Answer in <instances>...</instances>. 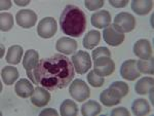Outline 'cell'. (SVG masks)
Returning a JSON list of instances; mask_svg holds the SVG:
<instances>
[{"label":"cell","mask_w":154,"mask_h":116,"mask_svg":"<svg viewBox=\"0 0 154 116\" xmlns=\"http://www.w3.org/2000/svg\"><path fill=\"white\" fill-rule=\"evenodd\" d=\"M74 73L72 61L61 53L42 59L33 70L35 83L49 92H56L68 86L73 79Z\"/></svg>","instance_id":"1"},{"label":"cell","mask_w":154,"mask_h":116,"mask_svg":"<svg viewBox=\"0 0 154 116\" xmlns=\"http://www.w3.org/2000/svg\"><path fill=\"white\" fill-rule=\"evenodd\" d=\"M60 25L62 31L68 36L80 37L85 31V14L76 5L68 4L61 14Z\"/></svg>","instance_id":"2"},{"label":"cell","mask_w":154,"mask_h":116,"mask_svg":"<svg viewBox=\"0 0 154 116\" xmlns=\"http://www.w3.org/2000/svg\"><path fill=\"white\" fill-rule=\"evenodd\" d=\"M69 93H70L71 97L78 102H83V101L88 100L91 95L88 85L81 79H75L71 83L70 87H69Z\"/></svg>","instance_id":"3"},{"label":"cell","mask_w":154,"mask_h":116,"mask_svg":"<svg viewBox=\"0 0 154 116\" xmlns=\"http://www.w3.org/2000/svg\"><path fill=\"white\" fill-rule=\"evenodd\" d=\"M103 38L107 44L111 46L120 45L125 40V34L115 25H109L103 31Z\"/></svg>","instance_id":"4"},{"label":"cell","mask_w":154,"mask_h":116,"mask_svg":"<svg viewBox=\"0 0 154 116\" xmlns=\"http://www.w3.org/2000/svg\"><path fill=\"white\" fill-rule=\"evenodd\" d=\"M72 63L74 66V70L78 74H84L91 67V60L88 53L82 50L77 51L72 56Z\"/></svg>","instance_id":"5"},{"label":"cell","mask_w":154,"mask_h":116,"mask_svg":"<svg viewBox=\"0 0 154 116\" xmlns=\"http://www.w3.org/2000/svg\"><path fill=\"white\" fill-rule=\"evenodd\" d=\"M57 29H58V26H57L56 20L51 17H46L39 22L38 26H37V34L41 38H51V37L54 36Z\"/></svg>","instance_id":"6"},{"label":"cell","mask_w":154,"mask_h":116,"mask_svg":"<svg viewBox=\"0 0 154 116\" xmlns=\"http://www.w3.org/2000/svg\"><path fill=\"white\" fill-rule=\"evenodd\" d=\"M114 70H115V64L111 58L104 56V58H99L95 60L94 71L99 76H102V77L109 76L114 72Z\"/></svg>","instance_id":"7"},{"label":"cell","mask_w":154,"mask_h":116,"mask_svg":"<svg viewBox=\"0 0 154 116\" xmlns=\"http://www.w3.org/2000/svg\"><path fill=\"white\" fill-rule=\"evenodd\" d=\"M114 25L121 32H131L136 27V20L133 14L128 12H120L114 19Z\"/></svg>","instance_id":"8"},{"label":"cell","mask_w":154,"mask_h":116,"mask_svg":"<svg viewBox=\"0 0 154 116\" xmlns=\"http://www.w3.org/2000/svg\"><path fill=\"white\" fill-rule=\"evenodd\" d=\"M39 63V53L34 49H29L27 53H25L24 60H23V66L27 72V75L29 78L35 83V79H34L33 70L37 67Z\"/></svg>","instance_id":"9"},{"label":"cell","mask_w":154,"mask_h":116,"mask_svg":"<svg viewBox=\"0 0 154 116\" xmlns=\"http://www.w3.org/2000/svg\"><path fill=\"white\" fill-rule=\"evenodd\" d=\"M16 20L18 25L22 28H32L36 24L37 14L31 9H21L17 12Z\"/></svg>","instance_id":"10"},{"label":"cell","mask_w":154,"mask_h":116,"mask_svg":"<svg viewBox=\"0 0 154 116\" xmlns=\"http://www.w3.org/2000/svg\"><path fill=\"white\" fill-rule=\"evenodd\" d=\"M120 75L122 78L126 80H135L138 77H140L141 73L137 67V61L135 60H128L123 62L120 68Z\"/></svg>","instance_id":"11"},{"label":"cell","mask_w":154,"mask_h":116,"mask_svg":"<svg viewBox=\"0 0 154 116\" xmlns=\"http://www.w3.org/2000/svg\"><path fill=\"white\" fill-rule=\"evenodd\" d=\"M134 53L138 58H140L141 60H147V59L151 58L153 50L149 40H147V39H140V40L137 41L135 45H134Z\"/></svg>","instance_id":"12"},{"label":"cell","mask_w":154,"mask_h":116,"mask_svg":"<svg viewBox=\"0 0 154 116\" xmlns=\"http://www.w3.org/2000/svg\"><path fill=\"white\" fill-rule=\"evenodd\" d=\"M49 100H51V93L44 87H36V90H34V93L31 97L32 104L39 108L48 105Z\"/></svg>","instance_id":"13"},{"label":"cell","mask_w":154,"mask_h":116,"mask_svg":"<svg viewBox=\"0 0 154 116\" xmlns=\"http://www.w3.org/2000/svg\"><path fill=\"white\" fill-rule=\"evenodd\" d=\"M56 48L64 55H72L77 50V42L69 37H62L57 41Z\"/></svg>","instance_id":"14"},{"label":"cell","mask_w":154,"mask_h":116,"mask_svg":"<svg viewBox=\"0 0 154 116\" xmlns=\"http://www.w3.org/2000/svg\"><path fill=\"white\" fill-rule=\"evenodd\" d=\"M121 99L122 98L119 96V93L112 88H107V90H103L100 95L102 104L106 107H112V106L118 105L121 102Z\"/></svg>","instance_id":"15"},{"label":"cell","mask_w":154,"mask_h":116,"mask_svg":"<svg viewBox=\"0 0 154 116\" xmlns=\"http://www.w3.org/2000/svg\"><path fill=\"white\" fill-rule=\"evenodd\" d=\"M91 22L94 27L98 29L106 28L111 23V16L110 12L107 11H99L95 12L91 17Z\"/></svg>","instance_id":"16"},{"label":"cell","mask_w":154,"mask_h":116,"mask_svg":"<svg viewBox=\"0 0 154 116\" xmlns=\"http://www.w3.org/2000/svg\"><path fill=\"white\" fill-rule=\"evenodd\" d=\"M14 90H16L17 95L21 98H28L30 96L33 95L34 93V86L31 82L26 79V78H22L18 82L16 83L14 86Z\"/></svg>","instance_id":"17"},{"label":"cell","mask_w":154,"mask_h":116,"mask_svg":"<svg viewBox=\"0 0 154 116\" xmlns=\"http://www.w3.org/2000/svg\"><path fill=\"white\" fill-rule=\"evenodd\" d=\"M153 7V1L151 0H133L131 1V9L137 14H147Z\"/></svg>","instance_id":"18"},{"label":"cell","mask_w":154,"mask_h":116,"mask_svg":"<svg viewBox=\"0 0 154 116\" xmlns=\"http://www.w3.org/2000/svg\"><path fill=\"white\" fill-rule=\"evenodd\" d=\"M1 78L3 83L6 85H11L19 78V71L16 67L6 66L1 71Z\"/></svg>","instance_id":"19"},{"label":"cell","mask_w":154,"mask_h":116,"mask_svg":"<svg viewBox=\"0 0 154 116\" xmlns=\"http://www.w3.org/2000/svg\"><path fill=\"white\" fill-rule=\"evenodd\" d=\"M131 111L136 116H144L150 112V105L144 99H136L131 105Z\"/></svg>","instance_id":"20"},{"label":"cell","mask_w":154,"mask_h":116,"mask_svg":"<svg viewBox=\"0 0 154 116\" xmlns=\"http://www.w3.org/2000/svg\"><path fill=\"white\" fill-rule=\"evenodd\" d=\"M23 47L20 45H12L9 47L6 55V62L12 65H17L20 63L23 56Z\"/></svg>","instance_id":"21"},{"label":"cell","mask_w":154,"mask_h":116,"mask_svg":"<svg viewBox=\"0 0 154 116\" xmlns=\"http://www.w3.org/2000/svg\"><path fill=\"white\" fill-rule=\"evenodd\" d=\"M101 34L99 31L91 30L88 33L85 34L83 38V46L86 49H93L95 46H97L100 42Z\"/></svg>","instance_id":"22"},{"label":"cell","mask_w":154,"mask_h":116,"mask_svg":"<svg viewBox=\"0 0 154 116\" xmlns=\"http://www.w3.org/2000/svg\"><path fill=\"white\" fill-rule=\"evenodd\" d=\"M154 79L152 77H143L136 83L135 90L138 95H145L153 87Z\"/></svg>","instance_id":"23"},{"label":"cell","mask_w":154,"mask_h":116,"mask_svg":"<svg viewBox=\"0 0 154 116\" xmlns=\"http://www.w3.org/2000/svg\"><path fill=\"white\" fill-rule=\"evenodd\" d=\"M101 105L96 101H88L81 107V113L84 116H96L101 112Z\"/></svg>","instance_id":"24"},{"label":"cell","mask_w":154,"mask_h":116,"mask_svg":"<svg viewBox=\"0 0 154 116\" xmlns=\"http://www.w3.org/2000/svg\"><path fill=\"white\" fill-rule=\"evenodd\" d=\"M60 112H61L62 116H75L78 112V107L74 101L65 100L61 104Z\"/></svg>","instance_id":"25"},{"label":"cell","mask_w":154,"mask_h":116,"mask_svg":"<svg viewBox=\"0 0 154 116\" xmlns=\"http://www.w3.org/2000/svg\"><path fill=\"white\" fill-rule=\"evenodd\" d=\"M153 56L147 59V60H140L137 62V67L140 73H146V74H152L154 73V67H153Z\"/></svg>","instance_id":"26"},{"label":"cell","mask_w":154,"mask_h":116,"mask_svg":"<svg viewBox=\"0 0 154 116\" xmlns=\"http://www.w3.org/2000/svg\"><path fill=\"white\" fill-rule=\"evenodd\" d=\"M14 26V18L8 12H1L0 14V29L2 32L9 31Z\"/></svg>","instance_id":"27"},{"label":"cell","mask_w":154,"mask_h":116,"mask_svg":"<svg viewBox=\"0 0 154 116\" xmlns=\"http://www.w3.org/2000/svg\"><path fill=\"white\" fill-rule=\"evenodd\" d=\"M88 83L94 87H101L105 83V79L102 76H99L98 74L95 73V71H91L88 74Z\"/></svg>","instance_id":"28"},{"label":"cell","mask_w":154,"mask_h":116,"mask_svg":"<svg viewBox=\"0 0 154 116\" xmlns=\"http://www.w3.org/2000/svg\"><path fill=\"white\" fill-rule=\"evenodd\" d=\"M109 88H112V90H116L121 98L125 97V96L128 93V90H130L128 85L123 82V81H115V82H113L112 84L110 85Z\"/></svg>","instance_id":"29"},{"label":"cell","mask_w":154,"mask_h":116,"mask_svg":"<svg viewBox=\"0 0 154 116\" xmlns=\"http://www.w3.org/2000/svg\"><path fill=\"white\" fill-rule=\"evenodd\" d=\"M104 56H107V58H111V53L107 47H98L93 50V58L94 60H97L99 58H104Z\"/></svg>","instance_id":"30"},{"label":"cell","mask_w":154,"mask_h":116,"mask_svg":"<svg viewBox=\"0 0 154 116\" xmlns=\"http://www.w3.org/2000/svg\"><path fill=\"white\" fill-rule=\"evenodd\" d=\"M105 2L103 0H85L84 5L88 11H96V9L101 8L104 5Z\"/></svg>","instance_id":"31"},{"label":"cell","mask_w":154,"mask_h":116,"mask_svg":"<svg viewBox=\"0 0 154 116\" xmlns=\"http://www.w3.org/2000/svg\"><path fill=\"white\" fill-rule=\"evenodd\" d=\"M112 116H130V112L125 109V107H119L115 108L112 112H111Z\"/></svg>","instance_id":"32"},{"label":"cell","mask_w":154,"mask_h":116,"mask_svg":"<svg viewBox=\"0 0 154 116\" xmlns=\"http://www.w3.org/2000/svg\"><path fill=\"white\" fill-rule=\"evenodd\" d=\"M109 3L114 7H125L128 5V0H110Z\"/></svg>","instance_id":"33"},{"label":"cell","mask_w":154,"mask_h":116,"mask_svg":"<svg viewBox=\"0 0 154 116\" xmlns=\"http://www.w3.org/2000/svg\"><path fill=\"white\" fill-rule=\"evenodd\" d=\"M59 113L57 112L54 109H51V108H48V109H45V110H43V111H41L40 112V115L41 116H45V115H54V116H57Z\"/></svg>","instance_id":"34"},{"label":"cell","mask_w":154,"mask_h":116,"mask_svg":"<svg viewBox=\"0 0 154 116\" xmlns=\"http://www.w3.org/2000/svg\"><path fill=\"white\" fill-rule=\"evenodd\" d=\"M11 6V1H1V9H8Z\"/></svg>","instance_id":"35"},{"label":"cell","mask_w":154,"mask_h":116,"mask_svg":"<svg viewBox=\"0 0 154 116\" xmlns=\"http://www.w3.org/2000/svg\"><path fill=\"white\" fill-rule=\"evenodd\" d=\"M14 3L17 5H20V6H24V5H27V4L30 3L29 0H25V1H19V0H14Z\"/></svg>","instance_id":"36"}]
</instances>
